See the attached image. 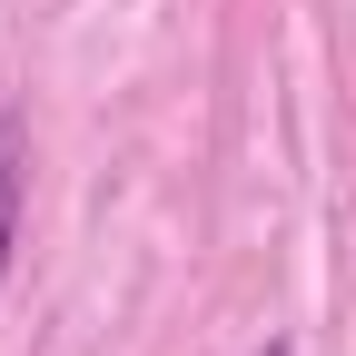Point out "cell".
<instances>
[{
  "mask_svg": "<svg viewBox=\"0 0 356 356\" xmlns=\"http://www.w3.org/2000/svg\"><path fill=\"white\" fill-rule=\"evenodd\" d=\"M20 208H30V129H20V109H0V287L20 257Z\"/></svg>",
  "mask_w": 356,
  "mask_h": 356,
  "instance_id": "cell-1",
  "label": "cell"
},
{
  "mask_svg": "<svg viewBox=\"0 0 356 356\" xmlns=\"http://www.w3.org/2000/svg\"><path fill=\"white\" fill-rule=\"evenodd\" d=\"M257 356H297V346H287V337H277V346H257Z\"/></svg>",
  "mask_w": 356,
  "mask_h": 356,
  "instance_id": "cell-2",
  "label": "cell"
}]
</instances>
